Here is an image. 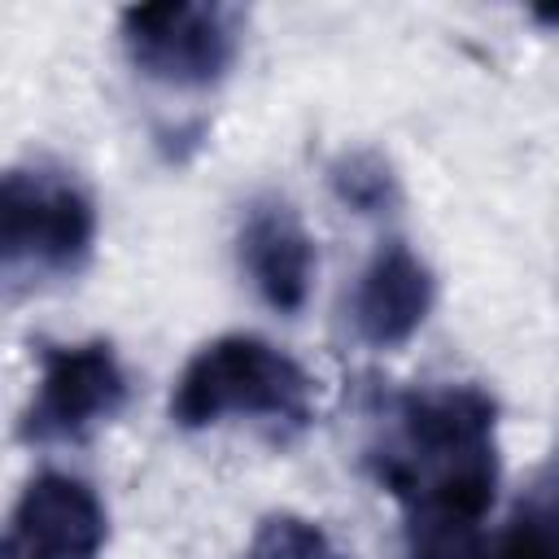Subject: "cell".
Wrapping results in <instances>:
<instances>
[{
	"label": "cell",
	"mask_w": 559,
	"mask_h": 559,
	"mask_svg": "<svg viewBox=\"0 0 559 559\" xmlns=\"http://www.w3.org/2000/svg\"><path fill=\"white\" fill-rule=\"evenodd\" d=\"M367 463L402 507L406 555L454 559L498 498V402L480 384L406 389Z\"/></svg>",
	"instance_id": "obj_1"
},
{
	"label": "cell",
	"mask_w": 559,
	"mask_h": 559,
	"mask_svg": "<svg viewBox=\"0 0 559 559\" xmlns=\"http://www.w3.org/2000/svg\"><path fill=\"white\" fill-rule=\"evenodd\" d=\"M227 415L301 432L314 419V380L306 367L253 332L205 341L170 389V419L188 432L223 424Z\"/></svg>",
	"instance_id": "obj_2"
},
{
	"label": "cell",
	"mask_w": 559,
	"mask_h": 559,
	"mask_svg": "<svg viewBox=\"0 0 559 559\" xmlns=\"http://www.w3.org/2000/svg\"><path fill=\"white\" fill-rule=\"evenodd\" d=\"M96 245L92 192L52 162L9 166L0 183V262L9 280H66Z\"/></svg>",
	"instance_id": "obj_3"
},
{
	"label": "cell",
	"mask_w": 559,
	"mask_h": 559,
	"mask_svg": "<svg viewBox=\"0 0 559 559\" xmlns=\"http://www.w3.org/2000/svg\"><path fill=\"white\" fill-rule=\"evenodd\" d=\"M127 61L162 87L205 92L227 79L240 52V13L210 0H157L131 4L118 17Z\"/></svg>",
	"instance_id": "obj_4"
},
{
	"label": "cell",
	"mask_w": 559,
	"mask_h": 559,
	"mask_svg": "<svg viewBox=\"0 0 559 559\" xmlns=\"http://www.w3.org/2000/svg\"><path fill=\"white\" fill-rule=\"evenodd\" d=\"M127 406V371L109 341H74L39 349V380L22 411V441L74 445L87 441Z\"/></svg>",
	"instance_id": "obj_5"
},
{
	"label": "cell",
	"mask_w": 559,
	"mask_h": 559,
	"mask_svg": "<svg viewBox=\"0 0 559 559\" xmlns=\"http://www.w3.org/2000/svg\"><path fill=\"white\" fill-rule=\"evenodd\" d=\"M109 542V511L70 472H35L4 524L0 559H96Z\"/></svg>",
	"instance_id": "obj_6"
},
{
	"label": "cell",
	"mask_w": 559,
	"mask_h": 559,
	"mask_svg": "<svg viewBox=\"0 0 559 559\" xmlns=\"http://www.w3.org/2000/svg\"><path fill=\"white\" fill-rule=\"evenodd\" d=\"M432 301H437V280L428 262L406 240H389L362 266L349 297V319L358 341H367L371 349H393L424 328Z\"/></svg>",
	"instance_id": "obj_7"
},
{
	"label": "cell",
	"mask_w": 559,
	"mask_h": 559,
	"mask_svg": "<svg viewBox=\"0 0 559 559\" xmlns=\"http://www.w3.org/2000/svg\"><path fill=\"white\" fill-rule=\"evenodd\" d=\"M236 245H240V266L258 288V297L280 314H297L310 297L319 266L301 214L280 197H262L249 205Z\"/></svg>",
	"instance_id": "obj_8"
},
{
	"label": "cell",
	"mask_w": 559,
	"mask_h": 559,
	"mask_svg": "<svg viewBox=\"0 0 559 559\" xmlns=\"http://www.w3.org/2000/svg\"><path fill=\"white\" fill-rule=\"evenodd\" d=\"M454 559H559V502L533 498L498 533H480Z\"/></svg>",
	"instance_id": "obj_9"
},
{
	"label": "cell",
	"mask_w": 559,
	"mask_h": 559,
	"mask_svg": "<svg viewBox=\"0 0 559 559\" xmlns=\"http://www.w3.org/2000/svg\"><path fill=\"white\" fill-rule=\"evenodd\" d=\"M328 183H332L336 201L358 210V214H389L397 205V179H393L389 162L371 148L341 153L328 166Z\"/></svg>",
	"instance_id": "obj_10"
},
{
	"label": "cell",
	"mask_w": 559,
	"mask_h": 559,
	"mask_svg": "<svg viewBox=\"0 0 559 559\" xmlns=\"http://www.w3.org/2000/svg\"><path fill=\"white\" fill-rule=\"evenodd\" d=\"M245 559H341L336 542L306 515L275 511L258 524Z\"/></svg>",
	"instance_id": "obj_11"
},
{
	"label": "cell",
	"mask_w": 559,
	"mask_h": 559,
	"mask_svg": "<svg viewBox=\"0 0 559 559\" xmlns=\"http://www.w3.org/2000/svg\"><path fill=\"white\" fill-rule=\"evenodd\" d=\"M528 13H533V22H542V26L559 31V4H533Z\"/></svg>",
	"instance_id": "obj_12"
},
{
	"label": "cell",
	"mask_w": 559,
	"mask_h": 559,
	"mask_svg": "<svg viewBox=\"0 0 559 559\" xmlns=\"http://www.w3.org/2000/svg\"><path fill=\"white\" fill-rule=\"evenodd\" d=\"M550 498H555V502H559V489H555V493H550Z\"/></svg>",
	"instance_id": "obj_13"
}]
</instances>
